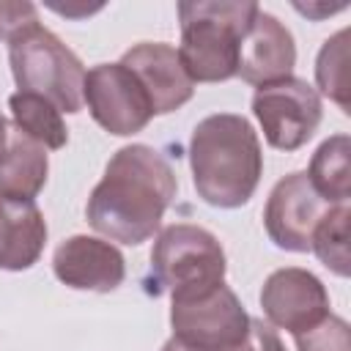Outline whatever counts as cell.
Here are the masks:
<instances>
[{
  "label": "cell",
  "instance_id": "cell-1",
  "mask_svg": "<svg viewBox=\"0 0 351 351\" xmlns=\"http://www.w3.org/2000/svg\"><path fill=\"white\" fill-rule=\"evenodd\" d=\"M176 189V173L156 148L143 143L123 145L110 156L101 181L88 197V225L110 241L137 247L159 230Z\"/></svg>",
  "mask_w": 351,
  "mask_h": 351
},
{
  "label": "cell",
  "instance_id": "cell-2",
  "mask_svg": "<svg viewBox=\"0 0 351 351\" xmlns=\"http://www.w3.org/2000/svg\"><path fill=\"white\" fill-rule=\"evenodd\" d=\"M192 184L203 203L214 208L244 206L263 176V151L244 115L214 112L189 137Z\"/></svg>",
  "mask_w": 351,
  "mask_h": 351
},
{
  "label": "cell",
  "instance_id": "cell-3",
  "mask_svg": "<svg viewBox=\"0 0 351 351\" xmlns=\"http://www.w3.org/2000/svg\"><path fill=\"white\" fill-rule=\"evenodd\" d=\"M258 3L247 0H184L178 3V58L192 82H225L236 77L239 44Z\"/></svg>",
  "mask_w": 351,
  "mask_h": 351
},
{
  "label": "cell",
  "instance_id": "cell-4",
  "mask_svg": "<svg viewBox=\"0 0 351 351\" xmlns=\"http://www.w3.org/2000/svg\"><path fill=\"white\" fill-rule=\"evenodd\" d=\"M8 63L19 90L47 99L60 112L82 110L85 66L41 22H30L8 38Z\"/></svg>",
  "mask_w": 351,
  "mask_h": 351
},
{
  "label": "cell",
  "instance_id": "cell-5",
  "mask_svg": "<svg viewBox=\"0 0 351 351\" xmlns=\"http://www.w3.org/2000/svg\"><path fill=\"white\" fill-rule=\"evenodd\" d=\"M225 269L219 239L200 225H167L159 230L151 250V274L170 296L225 282Z\"/></svg>",
  "mask_w": 351,
  "mask_h": 351
},
{
  "label": "cell",
  "instance_id": "cell-6",
  "mask_svg": "<svg viewBox=\"0 0 351 351\" xmlns=\"http://www.w3.org/2000/svg\"><path fill=\"white\" fill-rule=\"evenodd\" d=\"M173 337L197 351H233L247 335L250 315L239 296L217 282L211 288L170 296Z\"/></svg>",
  "mask_w": 351,
  "mask_h": 351
},
{
  "label": "cell",
  "instance_id": "cell-7",
  "mask_svg": "<svg viewBox=\"0 0 351 351\" xmlns=\"http://www.w3.org/2000/svg\"><path fill=\"white\" fill-rule=\"evenodd\" d=\"M252 115L258 118L263 137L277 151L302 148L324 118L318 90L299 77H285L255 88Z\"/></svg>",
  "mask_w": 351,
  "mask_h": 351
},
{
  "label": "cell",
  "instance_id": "cell-8",
  "mask_svg": "<svg viewBox=\"0 0 351 351\" xmlns=\"http://www.w3.org/2000/svg\"><path fill=\"white\" fill-rule=\"evenodd\" d=\"M82 104H88L90 118L115 137L137 134L154 118L143 85L121 60L99 63L85 71Z\"/></svg>",
  "mask_w": 351,
  "mask_h": 351
},
{
  "label": "cell",
  "instance_id": "cell-9",
  "mask_svg": "<svg viewBox=\"0 0 351 351\" xmlns=\"http://www.w3.org/2000/svg\"><path fill=\"white\" fill-rule=\"evenodd\" d=\"M329 208L332 206L310 186L307 173L296 170L271 186L263 208V228L280 250L310 252L313 230Z\"/></svg>",
  "mask_w": 351,
  "mask_h": 351
},
{
  "label": "cell",
  "instance_id": "cell-10",
  "mask_svg": "<svg viewBox=\"0 0 351 351\" xmlns=\"http://www.w3.org/2000/svg\"><path fill=\"white\" fill-rule=\"evenodd\" d=\"M261 307L266 324L285 329L293 337L315 329L332 313L324 282L299 266H285L266 277L261 288Z\"/></svg>",
  "mask_w": 351,
  "mask_h": 351
},
{
  "label": "cell",
  "instance_id": "cell-11",
  "mask_svg": "<svg viewBox=\"0 0 351 351\" xmlns=\"http://www.w3.org/2000/svg\"><path fill=\"white\" fill-rule=\"evenodd\" d=\"M293 66H296V44L291 30L274 14L258 8L239 44L236 77H241L247 85L261 88L293 77Z\"/></svg>",
  "mask_w": 351,
  "mask_h": 351
},
{
  "label": "cell",
  "instance_id": "cell-12",
  "mask_svg": "<svg viewBox=\"0 0 351 351\" xmlns=\"http://www.w3.org/2000/svg\"><path fill=\"white\" fill-rule=\"evenodd\" d=\"M121 63L143 85L154 115H167L178 107H184L195 93V82L186 77L178 49L173 44L140 41L123 52Z\"/></svg>",
  "mask_w": 351,
  "mask_h": 351
},
{
  "label": "cell",
  "instance_id": "cell-13",
  "mask_svg": "<svg viewBox=\"0 0 351 351\" xmlns=\"http://www.w3.org/2000/svg\"><path fill=\"white\" fill-rule=\"evenodd\" d=\"M52 271L63 285L74 291L110 293L123 282L126 261L115 244L77 233L55 247Z\"/></svg>",
  "mask_w": 351,
  "mask_h": 351
},
{
  "label": "cell",
  "instance_id": "cell-14",
  "mask_svg": "<svg viewBox=\"0 0 351 351\" xmlns=\"http://www.w3.org/2000/svg\"><path fill=\"white\" fill-rule=\"evenodd\" d=\"M47 244V219L36 200H11L0 195V269H30Z\"/></svg>",
  "mask_w": 351,
  "mask_h": 351
},
{
  "label": "cell",
  "instance_id": "cell-15",
  "mask_svg": "<svg viewBox=\"0 0 351 351\" xmlns=\"http://www.w3.org/2000/svg\"><path fill=\"white\" fill-rule=\"evenodd\" d=\"M49 173L47 148L11 123L8 145L0 156V195L11 200H36Z\"/></svg>",
  "mask_w": 351,
  "mask_h": 351
},
{
  "label": "cell",
  "instance_id": "cell-16",
  "mask_svg": "<svg viewBox=\"0 0 351 351\" xmlns=\"http://www.w3.org/2000/svg\"><path fill=\"white\" fill-rule=\"evenodd\" d=\"M348 156H351V140L348 134H332L329 140H324L313 159L307 173L310 186L329 203V206H340L348 203L351 197V167H348Z\"/></svg>",
  "mask_w": 351,
  "mask_h": 351
},
{
  "label": "cell",
  "instance_id": "cell-17",
  "mask_svg": "<svg viewBox=\"0 0 351 351\" xmlns=\"http://www.w3.org/2000/svg\"><path fill=\"white\" fill-rule=\"evenodd\" d=\"M8 110L14 118V126L22 129L36 143H41L47 151H60L69 143V129L63 123V115L47 99L16 90L8 96Z\"/></svg>",
  "mask_w": 351,
  "mask_h": 351
},
{
  "label": "cell",
  "instance_id": "cell-18",
  "mask_svg": "<svg viewBox=\"0 0 351 351\" xmlns=\"http://www.w3.org/2000/svg\"><path fill=\"white\" fill-rule=\"evenodd\" d=\"M315 85L329 96L346 115L351 112L348 101V27L329 36L315 58Z\"/></svg>",
  "mask_w": 351,
  "mask_h": 351
},
{
  "label": "cell",
  "instance_id": "cell-19",
  "mask_svg": "<svg viewBox=\"0 0 351 351\" xmlns=\"http://www.w3.org/2000/svg\"><path fill=\"white\" fill-rule=\"evenodd\" d=\"M348 217H351L348 203L332 206L326 211V217L315 225L313 239H310V250L337 277H348V271H351V258H348Z\"/></svg>",
  "mask_w": 351,
  "mask_h": 351
},
{
  "label": "cell",
  "instance_id": "cell-20",
  "mask_svg": "<svg viewBox=\"0 0 351 351\" xmlns=\"http://www.w3.org/2000/svg\"><path fill=\"white\" fill-rule=\"evenodd\" d=\"M296 351H351V335L346 318L329 313L315 329L296 335Z\"/></svg>",
  "mask_w": 351,
  "mask_h": 351
},
{
  "label": "cell",
  "instance_id": "cell-21",
  "mask_svg": "<svg viewBox=\"0 0 351 351\" xmlns=\"http://www.w3.org/2000/svg\"><path fill=\"white\" fill-rule=\"evenodd\" d=\"M30 22H38V8L27 0H0V38H11Z\"/></svg>",
  "mask_w": 351,
  "mask_h": 351
},
{
  "label": "cell",
  "instance_id": "cell-22",
  "mask_svg": "<svg viewBox=\"0 0 351 351\" xmlns=\"http://www.w3.org/2000/svg\"><path fill=\"white\" fill-rule=\"evenodd\" d=\"M233 351H285V346L271 324H266L263 318H250L247 335Z\"/></svg>",
  "mask_w": 351,
  "mask_h": 351
},
{
  "label": "cell",
  "instance_id": "cell-23",
  "mask_svg": "<svg viewBox=\"0 0 351 351\" xmlns=\"http://www.w3.org/2000/svg\"><path fill=\"white\" fill-rule=\"evenodd\" d=\"M8 129H11V123H8V121H5V115L0 112V156H3L5 145H8Z\"/></svg>",
  "mask_w": 351,
  "mask_h": 351
},
{
  "label": "cell",
  "instance_id": "cell-24",
  "mask_svg": "<svg viewBox=\"0 0 351 351\" xmlns=\"http://www.w3.org/2000/svg\"><path fill=\"white\" fill-rule=\"evenodd\" d=\"M162 351H197V348H192V346H186V343H181V340H176V337H170V340L162 346Z\"/></svg>",
  "mask_w": 351,
  "mask_h": 351
}]
</instances>
